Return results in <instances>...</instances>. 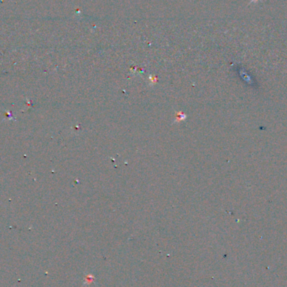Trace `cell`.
Instances as JSON below:
<instances>
[{
    "label": "cell",
    "instance_id": "cell-1",
    "mask_svg": "<svg viewBox=\"0 0 287 287\" xmlns=\"http://www.w3.org/2000/svg\"><path fill=\"white\" fill-rule=\"evenodd\" d=\"M258 1H259V0H251L250 3H256V2H258Z\"/></svg>",
    "mask_w": 287,
    "mask_h": 287
}]
</instances>
